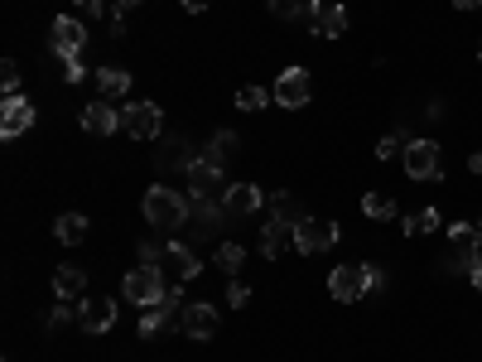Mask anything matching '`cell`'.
<instances>
[{"label":"cell","mask_w":482,"mask_h":362,"mask_svg":"<svg viewBox=\"0 0 482 362\" xmlns=\"http://www.w3.org/2000/svg\"><path fill=\"white\" fill-rule=\"evenodd\" d=\"M410 131H406V126H400V131H390V136H381V140H376V160H396V155H406V146H410Z\"/></svg>","instance_id":"26"},{"label":"cell","mask_w":482,"mask_h":362,"mask_svg":"<svg viewBox=\"0 0 482 362\" xmlns=\"http://www.w3.org/2000/svg\"><path fill=\"white\" fill-rule=\"evenodd\" d=\"M48 49H54L58 58H77L87 49V24L77 15H58L54 30H48Z\"/></svg>","instance_id":"9"},{"label":"cell","mask_w":482,"mask_h":362,"mask_svg":"<svg viewBox=\"0 0 482 362\" xmlns=\"http://www.w3.org/2000/svg\"><path fill=\"white\" fill-rule=\"evenodd\" d=\"M314 5H319V0H270V15H276V20H299V24H309Z\"/></svg>","instance_id":"24"},{"label":"cell","mask_w":482,"mask_h":362,"mask_svg":"<svg viewBox=\"0 0 482 362\" xmlns=\"http://www.w3.org/2000/svg\"><path fill=\"white\" fill-rule=\"evenodd\" d=\"M160 270H164V280H174V286H179V280H193V276H198V270H203V261H198V256H193L188 247H179V242H169V247H164V261H160Z\"/></svg>","instance_id":"15"},{"label":"cell","mask_w":482,"mask_h":362,"mask_svg":"<svg viewBox=\"0 0 482 362\" xmlns=\"http://www.w3.org/2000/svg\"><path fill=\"white\" fill-rule=\"evenodd\" d=\"M260 189L256 184H232L227 189V199H223V208H227V217H251V213H260Z\"/></svg>","instance_id":"18"},{"label":"cell","mask_w":482,"mask_h":362,"mask_svg":"<svg viewBox=\"0 0 482 362\" xmlns=\"http://www.w3.org/2000/svg\"><path fill=\"white\" fill-rule=\"evenodd\" d=\"M434 227H439V208H420L406 223V237H425V232H434Z\"/></svg>","instance_id":"30"},{"label":"cell","mask_w":482,"mask_h":362,"mask_svg":"<svg viewBox=\"0 0 482 362\" xmlns=\"http://www.w3.org/2000/svg\"><path fill=\"white\" fill-rule=\"evenodd\" d=\"M54 237L63 242V247H77V242H87V217L83 213H63L54 223Z\"/></svg>","instance_id":"23"},{"label":"cell","mask_w":482,"mask_h":362,"mask_svg":"<svg viewBox=\"0 0 482 362\" xmlns=\"http://www.w3.org/2000/svg\"><path fill=\"white\" fill-rule=\"evenodd\" d=\"M160 261H164L160 242H140V266H160Z\"/></svg>","instance_id":"35"},{"label":"cell","mask_w":482,"mask_h":362,"mask_svg":"<svg viewBox=\"0 0 482 362\" xmlns=\"http://www.w3.org/2000/svg\"><path fill=\"white\" fill-rule=\"evenodd\" d=\"M285 247H294V227H290V223H276V217H270V223L260 227V256H266V261H276Z\"/></svg>","instance_id":"19"},{"label":"cell","mask_w":482,"mask_h":362,"mask_svg":"<svg viewBox=\"0 0 482 362\" xmlns=\"http://www.w3.org/2000/svg\"><path fill=\"white\" fill-rule=\"evenodd\" d=\"M232 150H237V131H217L213 140H207V150H203V155H207V160H217V164H223Z\"/></svg>","instance_id":"28"},{"label":"cell","mask_w":482,"mask_h":362,"mask_svg":"<svg viewBox=\"0 0 482 362\" xmlns=\"http://www.w3.org/2000/svg\"><path fill=\"white\" fill-rule=\"evenodd\" d=\"M217 266H223L227 276H237V270L246 266V247H237V242H223V247H217Z\"/></svg>","instance_id":"27"},{"label":"cell","mask_w":482,"mask_h":362,"mask_svg":"<svg viewBox=\"0 0 482 362\" xmlns=\"http://www.w3.org/2000/svg\"><path fill=\"white\" fill-rule=\"evenodd\" d=\"M169 329H179V286H169L160 305L140 309V339H160Z\"/></svg>","instance_id":"8"},{"label":"cell","mask_w":482,"mask_h":362,"mask_svg":"<svg viewBox=\"0 0 482 362\" xmlns=\"http://www.w3.org/2000/svg\"><path fill=\"white\" fill-rule=\"evenodd\" d=\"M227 305H232V309H246V305H251V286L232 276V286H227Z\"/></svg>","instance_id":"33"},{"label":"cell","mask_w":482,"mask_h":362,"mask_svg":"<svg viewBox=\"0 0 482 362\" xmlns=\"http://www.w3.org/2000/svg\"><path fill=\"white\" fill-rule=\"evenodd\" d=\"M473 286L482 290V256H478V266H473Z\"/></svg>","instance_id":"42"},{"label":"cell","mask_w":482,"mask_h":362,"mask_svg":"<svg viewBox=\"0 0 482 362\" xmlns=\"http://www.w3.org/2000/svg\"><path fill=\"white\" fill-rule=\"evenodd\" d=\"M83 131L87 136H116V131H121V111H116L107 97L87 102V107H83Z\"/></svg>","instance_id":"16"},{"label":"cell","mask_w":482,"mask_h":362,"mask_svg":"<svg viewBox=\"0 0 482 362\" xmlns=\"http://www.w3.org/2000/svg\"><path fill=\"white\" fill-rule=\"evenodd\" d=\"M73 15L83 20V24H92V20H101V0H73Z\"/></svg>","instance_id":"34"},{"label":"cell","mask_w":482,"mask_h":362,"mask_svg":"<svg viewBox=\"0 0 482 362\" xmlns=\"http://www.w3.org/2000/svg\"><path fill=\"white\" fill-rule=\"evenodd\" d=\"M63 77H68V83H83V77H87V68H83L77 58H63Z\"/></svg>","instance_id":"37"},{"label":"cell","mask_w":482,"mask_h":362,"mask_svg":"<svg viewBox=\"0 0 482 362\" xmlns=\"http://www.w3.org/2000/svg\"><path fill=\"white\" fill-rule=\"evenodd\" d=\"M121 131L130 140H140V146H150V140L164 136V111L154 107V102H136V107H121Z\"/></svg>","instance_id":"5"},{"label":"cell","mask_w":482,"mask_h":362,"mask_svg":"<svg viewBox=\"0 0 482 362\" xmlns=\"http://www.w3.org/2000/svg\"><path fill=\"white\" fill-rule=\"evenodd\" d=\"M468 170H473V174H482V155H468Z\"/></svg>","instance_id":"40"},{"label":"cell","mask_w":482,"mask_h":362,"mask_svg":"<svg viewBox=\"0 0 482 362\" xmlns=\"http://www.w3.org/2000/svg\"><path fill=\"white\" fill-rule=\"evenodd\" d=\"M68 319H73V300H63V305L54 309V314H48V329H58V324H68Z\"/></svg>","instance_id":"36"},{"label":"cell","mask_w":482,"mask_h":362,"mask_svg":"<svg viewBox=\"0 0 482 362\" xmlns=\"http://www.w3.org/2000/svg\"><path fill=\"white\" fill-rule=\"evenodd\" d=\"M97 87H101V97H107V102H121L130 93V73L116 68V63H107V68H97Z\"/></svg>","instance_id":"21"},{"label":"cell","mask_w":482,"mask_h":362,"mask_svg":"<svg viewBox=\"0 0 482 362\" xmlns=\"http://www.w3.org/2000/svg\"><path fill=\"white\" fill-rule=\"evenodd\" d=\"M478 58H482V44H478Z\"/></svg>","instance_id":"43"},{"label":"cell","mask_w":482,"mask_h":362,"mask_svg":"<svg viewBox=\"0 0 482 362\" xmlns=\"http://www.w3.org/2000/svg\"><path fill=\"white\" fill-rule=\"evenodd\" d=\"M309 30H314L319 39H337V34H347V10H343V5H333V0H319L314 15H309Z\"/></svg>","instance_id":"17"},{"label":"cell","mask_w":482,"mask_h":362,"mask_svg":"<svg viewBox=\"0 0 482 362\" xmlns=\"http://www.w3.org/2000/svg\"><path fill=\"white\" fill-rule=\"evenodd\" d=\"M478 256H482V227L453 223V227H449V256H444L449 266H444V270H453V276H473Z\"/></svg>","instance_id":"3"},{"label":"cell","mask_w":482,"mask_h":362,"mask_svg":"<svg viewBox=\"0 0 482 362\" xmlns=\"http://www.w3.org/2000/svg\"><path fill=\"white\" fill-rule=\"evenodd\" d=\"M309 97H314V83H309V73H304V68H285L280 83H276V102H280V107L299 111V107H309Z\"/></svg>","instance_id":"12"},{"label":"cell","mask_w":482,"mask_h":362,"mask_svg":"<svg viewBox=\"0 0 482 362\" xmlns=\"http://www.w3.org/2000/svg\"><path fill=\"white\" fill-rule=\"evenodd\" d=\"M266 208H270V217H276V223H299V217H304V208H299V203L290 199V193H270L266 199Z\"/></svg>","instance_id":"25"},{"label":"cell","mask_w":482,"mask_h":362,"mask_svg":"<svg viewBox=\"0 0 482 362\" xmlns=\"http://www.w3.org/2000/svg\"><path fill=\"white\" fill-rule=\"evenodd\" d=\"M34 126V107H30V97H5V107H0V136L5 140H15V136H24Z\"/></svg>","instance_id":"14"},{"label":"cell","mask_w":482,"mask_h":362,"mask_svg":"<svg viewBox=\"0 0 482 362\" xmlns=\"http://www.w3.org/2000/svg\"><path fill=\"white\" fill-rule=\"evenodd\" d=\"M213 5V0H184V10H193V15H198V10H207Z\"/></svg>","instance_id":"38"},{"label":"cell","mask_w":482,"mask_h":362,"mask_svg":"<svg viewBox=\"0 0 482 362\" xmlns=\"http://www.w3.org/2000/svg\"><path fill=\"white\" fill-rule=\"evenodd\" d=\"M140 208H145V223L160 227V232H179L193 217V199H184L179 189L169 184H154L145 189V199H140Z\"/></svg>","instance_id":"1"},{"label":"cell","mask_w":482,"mask_h":362,"mask_svg":"<svg viewBox=\"0 0 482 362\" xmlns=\"http://www.w3.org/2000/svg\"><path fill=\"white\" fill-rule=\"evenodd\" d=\"M193 160H198V150H193L184 136H169V140H164V150L154 155V164H160V170H174V164H184V174H188V164H193Z\"/></svg>","instance_id":"20"},{"label":"cell","mask_w":482,"mask_h":362,"mask_svg":"<svg viewBox=\"0 0 482 362\" xmlns=\"http://www.w3.org/2000/svg\"><path fill=\"white\" fill-rule=\"evenodd\" d=\"M337 242V223H323V217H299L294 223V252H304V256H319V252H329Z\"/></svg>","instance_id":"7"},{"label":"cell","mask_w":482,"mask_h":362,"mask_svg":"<svg viewBox=\"0 0 482 362\" xmlns=\"http://www.w3.org/2000/svg\"><path fill=\"white\" fill-rule=\"evenodd\" d=\"M121 295L130 305H140V309H150V305H160L164 295H169V280H164V270L160 266H136L130 276L121 280Z\"/></svg>","instance_id":"4"},{"label":"cell","mask_w":482,"mask_h":362,"mask_svg":"<svg viewBox=\"0 0 482 362\" xmlns=\"http://www.w3.org/2000/svg\"><path fill=\"white\" fill-rule=\"evenodd\" d=\"M367 290H381V270H376V266L353 261V266H337L329 276V295H333V300H343V305L362 300Z\"/></svg>","instance_id":"2"},{"label":"cell","mask_w":482,"mask_h":362,"mask_svg":"<svg viewBox=\"0 0 482 362\" xmlns=\"http://www.w3.org/2000/svg\"><path fill=\"white\" fill-rule=\"evenodd\" d=\"M77 324L87 333H111L116 329V300H77Z\"/></svg>","instance_id":"13"},{"label":"cell","mask_w":482,"mask_h":362,"mask_svg":"<svg viewBox=\"0 0 482 362\" xmlns=\"http://www.w3.org/2000/svg\"><path fill=\"white\" fill-rule=\"evenodd\" d=\"M400 164H406V174L415 179V184L439 179V146H434V140H410L406 155H400Z\"/></svg>","instance_id":"11"},{"label":"cell","mask_w":482,"mask_h":362,"mask_svg":"<svg viewBox=\"0 0 482 362\" xmlns=\"http://www.w3.org/2000/svg\"><path fill=\"white\" fill-rule=\"evenodd\" d=\"M83 290H87V276L77 266H58L54 270V295L58 300H83Z\"/></svg>","instance_id":"22"},{"label":"cell","mask_w":482,"mask_h":362,"mask_svg":"<svg viewBox=\"0 0 482 362\" xmlns=\"http://www.w3.org/2000/svg\"><path fill=\"white\" fill-rule=\"evenodd\" d=\"M140 0H116V15H126V10H136Z\"/></svg>","instance_id":"39"},{"label":"cell","mask_w":482,"mask_h":362,"mask_svg":"<svg viewBox=\"0 0 482 362\" xmlns=\"http://www.w3.org/2000/svg\"><path fill=\"white\" fill-rule=\"evenodd\" d=\"M459 10H482V0H453Z\"/></svg>","instance_id":"41"},{"label":"cell","mask_w":482,"mask_h":362,"mask_svg":"<svg viewBox=\"0 0 482 362\" xmlns=\"http://www.w3.org/2000/svg\"><path fill=\"white\" fill-rule=\"evenodd\" d=\"M0 93H5V97H15V93H20V63H15V58L0 63Z\"/></svg>","instance_id":"31"},{"label":"cell","mask_w":482,"mask_h":362,"mask_svg":"<svg viewBox=\"0 0 482 362\" xmlns=\"http://www.w3.org/2000/svg\"><path fill=\"white\" fill-rule=\"evenodd\" d=\"M227 179H223V164L207 160V155H198V160L188 164V193L193 199H207V203H223L227 199Z\"/></svg>","instance_id":"6"},{"label":"cell","mask_w":482,"mask_h":362,"mask_svg":"<svg viewBox=\"0 0 482 362\" xmlns=\"http://www.w3.org/2000/svg\"><path fill=\"white\" fill-rule=\"evenodd\" d=\"M237 107L241 111H260V107H266V87H241V93H237Z\"/></svg>","instance_id":"32"},{"label":"cell","mask_w":482,"mask_h":362,"mask_svg":"<svg viewBox=\"0 0 482 362\" xmlns=\"http://www.w3.org/2000/svg\"><path fill=\"white\" fill-rule=\"evenodd\" d=\"M362 213L376 217V223H386V217H396V203H390L386 193H367V199H362Z\"/></svg>","instance_id":"29"},{"label":"cell","mask_w":482,"mask_h":362,"mask_svg":"<svg viewBox=\"0 0 482 362\" xmlns=\"http://www.w3.org/2000/svg\"><path fill=\"white\" fill-rule=\"evenodd\" d=\"M179 333H184V339H193V343H207V339L217 333V309L203 305V300L184 305V309H179Z\"/></svg>","instance_id":"10"}]
</instances>
